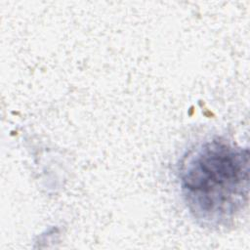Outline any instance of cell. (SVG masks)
I'll list each match as a JSON object with an SVG mask.
<instances>
[{
	"label": "cell",
	"instance_id": "1",
	"mask_svg": "<svg viewBox=\"0 0 250 250\" xmlns=\"http://www.w3.org/2000/svg\"><path fill=\"white\" fill-rule=\"evenodd\" d=\"M179 179L192 217L205 227H227L248 202L249 150L222 137L206 140L184 156Z\"/></svg>",
	"mask_w": 250,
	"mask_h": 250
}]
</instances>
